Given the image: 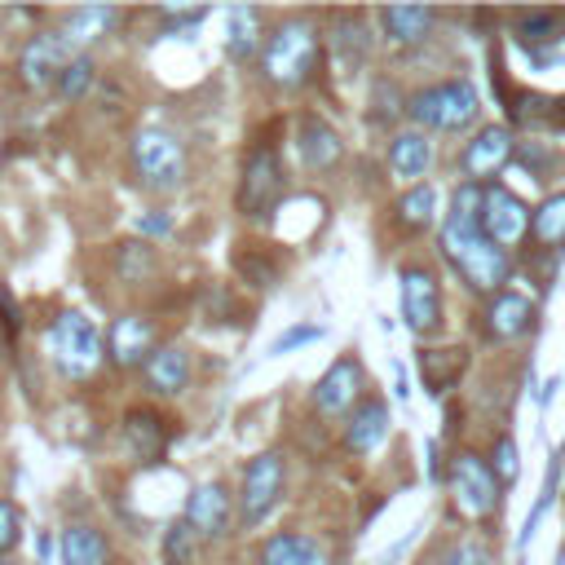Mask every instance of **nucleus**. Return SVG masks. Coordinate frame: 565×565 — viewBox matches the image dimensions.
Returning a JSON list of instances; mask_svg holds the SVG:
<instances>
[{
	"instance_id": "24",
	"label": "nucleus",
	"mask_w": 565,
	"mask_h": 565,
	"mask_svg": "<svg viewBox=\"0 0 565 565\" xmlns=\"http://www.w3.org/2000/svg\"><path fill=\"white\" fill-rule=\"evenodd\" d=\"M62 565H110L106 534L88 521H71L62 530Z\"/></svg>"
},
{
	"instance_id": "19",
	"label": "nucleus",
	"mask_w": 565,
	"mask_h": 565,
	"mask_svg": "<svg viewBox=\"0 0 565 565\" xmlns=\"http://www.w3.org/2000/svg\"><path fill=\"white\" fill-rule=\"evenodd\" d=\"M296 146H300V159H305L309 172H331V168L344 159V141H340V132H335L327 119H318V115H305V119H300Z\"/></svg>"
},
{
	"instance_id": "26",
	"label": "nucleus",
	"mask_w": 565,
	"mask_h": 565,
	"mask_svg": "<svg viewBox=\"0 0 565 565\" xmlns=\"http://www.w3.org/2000/svg\"><path fill=\"white\" fill-rule=\"evenodd\" d=\"M260 565H327V552L309 534H274L260 547Z\"/></svg>"
},
{
	"instance_id": "2",
	"label": "nucleus",
	"mask_w": 565,
	"mask_h": 565,
	"mask_svg": "<svg viewBox=\"0 0 565 565\" xmlns=\"http://www.w3.org/2000/svg\"><path fill=\"white\" fill-rule=\"evenodd\" d=\"M44 353L53 362V371L71 384H84L102 371L106 362V335L97 331V322L79 309H62L49 331H44Z\"/></svg>"
},
{
	"instance_id": "35",
	"label": "nucleus",
	"mask_w": 565,
	"mask_h": 565,
	"mask_svg": "<svg viewBox=\"0 0 565 565\" xmlns=\"http://www.w3.org/2000/svg\"><path fill=\"white\" fill-rule=\"evenodd\" d=\"M18 539H22V512H18L13 499H0V556L13 552Z\"/></svg>"
},
{
	"instance_id": "23",
	"label": "nucleus",
	"mask_w": 565,
	"mask_h": 565,
	"mask_svg": "<svg viewBox=\"0 0 565 565\" xmlns=\"http://www.w3.org/2000/svg\"><path fill=\"white\" fill-rule=\"evenodd\" d=\"M388 433V406L380 397H366L349 411V424H344V446L353 455H366L371 446H380V437Z\"/></svg>"
},
{
	"instance_id": "18",
	"label": "nucleus",
	"mask_w": 565,
	"mask_h": 565,
	"mask_svg": "<svg viewBox=\"0 0 565 565\" xmlns=\"http://www.w3.org/2000/svg\"><path fill=\"white\" fill-rule=\"evenodd\" d=\"M530 322H534V305L521 296V291H499V296H490V305H486V313H481V327H486V335L490 340H516V335H525L530 331Z\"/></svg>"
},
{
	"instance_id": "4",
	"label": "nucleus",
	"mask_w": 565,
	"mask_h": 565,
	"mask_svg": "<svg viewBox=\"0 0 565 565\" xmlns=\"http://www.w3.org/2000/svg\"><path fill=\"white\" fill-rule=\"evenodd\" d=\"M128 163H132V177L154 190V194H172L185 185V172H190V159H185V146L177 132L168 128H137L132 141H128Z\"/></svg>"
},
{
	"instance_id": "9",
	"label": "nucleus",
	"mask_w": 565,
	"mask_h": 565,
	"mask_svg": "<svg viewBox=\"0 0 565 565\" xmlns=\"http://www.w3.org/2000/svg\"><path fill=\"white\" fill-rule=\"evenodd\" d=\"M71 57H75V53L66 49L62 31L53 26V31H35V35H26V40H22L13 71H18L22 88L44 93V88H57V75H62V66H66Z\"/></svg>"
},
{
	"instance_id": "27",
	"label": "nucleus",
	"mask_w": 565,
	"mask_h": 565,
	"mask_svg": "<svg viewBox=\"0 0 565 565\" xmlns=\"http://www.w3.org/2000/svg\"><path fill=\"white\" fill-rule=\"evenodd\" d=\"M428 163H433V146H428L424 132H397L388 141V168H393V177L415 181V177L428 172Z\"/></svg>"
},
{
	"instance_id": "42",
	"label": "nucleus",
	"mask_w": 565,
	"mask_h": 565,
	"mask_svg": "<svg viewBox=\"0 0 565 565\" xmlns=\"http://www.w3.org/2000/svg\"><path fill=\"white\" fill-rule=\"evenodd\" d=\"M556 565H565V543H561V552H556Z\"/></svg>"
},
{
	"instance_id": "12",
	"label": "nucleus",
	"mask_w": 565,
	"mask_h": 565,
	"mask_svg": "<svg viewBox=\"0 0 565 565\" xmlns=\"http://www.w3.org/2000/svg\"><path fill=\"white\" fill-rule=\"evenodd\" d=\"M159 349V327L146 313H119L106 331V362L119 371H137Z\"/></svg>"
},
{
	"instance_id": "5",
	"label": "nucleus",
	"mask_w": 565,
	"mask_h": 565,
	"mask_svg": "<svg viewBox=\"0 0 565 565\" xmlns=\"http://www.w3.org/2000/svg\"><path fill=\"white\" fill-rule=\"evenodd\" d=\"M406 115L433 132H468L481 115V97L468 79H441L433 88H419L406 102Z\"/></svg>"
},
{
	"instance_id": "17",
	"label": "nucleus",
	"mask_w": 565,
	"mask_h": 565,
	"mask_svg": "<svg viewBox=\"0 0 565 565\" xmlns=\"http://www.w3.org/2000/svg\"><path fill=\"white\" fill-rule=\"evenodd\" d=\"M119 9H110V4H79V9H71L66 18H62V40H66V49L71 53H88L102 35H110L115 26H119Z\"/></svg>"
},
{
	"instance_id": "1",
	"label": "nucleus",
	"mask_w": 565,
	"mask_h": 565,
	"mask_svg": "<svg viewBox=\"0 0 565 565\" xmlns=\"http://www.w3.org/2000/svg\"><path fill=\"white\" fill-rule=\"evenodd\" d=\"M481 194L486 185L477 181H459L455 199H450V216L441 225V252L446 260L455 265V274L481 291V296H499L503 282L512 278V252L494 247L486 234H481Z\"/></svg>"
},
{
	"instance_id": "45",
	"label": "nucleus",
	"mask_w": 565,
	"mask_h": 565,
	"mask_svg": "<svg viewBox=\"0 0 565 565\" xmlns=\"http://www.w3.org/2000/svg\"><path fill=\"white\" fill-rule=\"evenodd\" d=\"M0 565H4V561H0Z\"/></svg>"
},
{
	"instance_id": "6",
	"label": "nucleus",
	"mask_w": 565,
	"mask_h": 565,
	"mask_svg": "<svg viewBox=\"0 0 565 565\" xmlns=\"http://www.w3.org/2000/svg\"><path fill=\"white\" fill-rule=\"evenodd\" d=\"M287 194V172H282V159L274 146H256L247 159H243V177H238V212L252 216V221H265L278 199Z\"/></svg>"
},
{
	"instance_id": "43",
	"label": "nucleus",
	"mask_w": 565,
	"mask_h": 565,
	"mask_svg": "<svg viewBox=\"0 0 565 565\" xmlns=\"http://www.w3.org/2000/svg\"><path fill=\"white\" fill-rule=\"evenodd\" d=\"M481 565H494V561H490V556H486V561H481Z\"/></svg>"
},
{
	"instance_id": "16",
	"label": "nucleus",
	"mask_w": 565,
	"mask_h": 565,
	"mask_svg": "<svg viewBox=\"0 0 565 565\" xmlns=\"http://www.w3.org/2000/svg\"><path fill=\"white\" fill-rule=\"evenodd\" d=\"M190 375H194V362H190V353H185L181 344H159V349L150 353V362L141 366L146 388L159 393V397L185 393V388H190Z\"/></svg>"
},
{
	"instance_id": "13",
	"label": "nucleus",
	"mask_w": 565,
	"mask_h": 565,
	"mask_svg": "<svg viewBox=\"0 0 565 565\" xmlns=\"http://www.w3.org/2000/svg\"><path fill=\"white\" fill-rule=\"evenodd\" d=\"M402 318L415 335H433L441 327V287L433 269L424 265L402 269Z\"/></svg>"
},
{
	"instance_id": "3",
	"label": "nucleus",
	"mask_w": 565,
	"mask_h": 565,
	"mask_svg": "<svg viewBox=\"0 0 565 565\" xmlns=\"http://www.w3.org/2000/svg\"><path fill=\"white\" fill-rule=\"evenodd\" d=\"M318 66V31L305 22V18H287L282 26H274L265 35V49H260V71L274 88H300L309 84Z\"/></svg>"
},
{
	"instance_id": "28",
	"label": "nucleus",
	"mask_w": 565,
	"mask_h": 565,
	"mask_svg": "<svg viewBox=\"0 0 565 565\" xmlns=\"http://www.w3.org/2000/svg\"><path fill=\"white\" fill-rule=\"evenodd\" d=\"M530 243H534L539 252L565 247V190H561V194H547V199L530 212Z\"/></svg>"
},
{
	"instance_id": "37",
	"label": "nucleus",
	"mask_w": 565,
	"mask_h": 565,
	"mask_svg": "<svg viewBox=\"0 0 565 565\" xmlns=\"http://www.w3.org/2000/svg\"><path fill=\"white\" fill-rule=\"evenodd\" d=\"M481 561H486V552L477 543H455L437 565H481Z\"/></svg>"
},
{
	"instance_id": "15",
	"label": "nucleus",
	"mask_w": 565,
	"mask_h": 565,
	"mask_svg": "<svg viewBox=\"0 0 565 565\" xmlns=\"http://www.w3.org/2000/svg\"><path fill=\"white\" fill-rule=\"evenodd\" d=\"M358 393H362V366L358 358H335L327 366V375L313 384V406L322 415H344L358 406Z\"/></svg>"
},
{
	"instance_id": "20",
	"label": "nucleus",
	"mask_w": 565,
	"mask_h": 565,
	"mask_svg": "<svg viewBox=\"0 0 565 565\" xmlns=\"http://www.w3.org/2000/svg\"><path fill=\"white\" fill-rule=\"evenodd\" d=\"M124 441L141 463H154L163 455V446H168V419L159 411H150V406H132L124 415Z\"/></svg>"
},
{
	"instance_id": "33",
	"label": "nucleus",
	"mask_w": 565,
	"mask_h": 565,
	"mask_svg": "<svg viewBox=\"0 0 565 565\" xmlns=\"http://www.w3.org/2000/svg\"><path fill=\"white\" fill-rule=\"evenodd\" d=\"M194 543H199V534L185 525V521H172L168 530H163V565H194Z\"/></svg>"
},
{
	"instance_id": "14",
	"label": "nucleus",
	"mask_w": 565,
	"mask_h": 565,
	"mask_svg": "<svg viewBox=\"0 0 565 565\" xmlns=\"http://www.w3.org/2000/svg\"><path fill=\"white\" fill-rule=\"evenodd\" d=\"M199 539H221L225 530H230V521H234V499H230V490L221 486V481H203V486H194L190 490V499H185V516H181Z\"/></svg>"
},
{
	"instance_id": "38",
	"label": "nucleus",
	"mask_w": 565,
	"mask_h": 565,
	"mask_svg": "<svg viewBox=\"0 0 565 565\" xmlns=\"http://www.w3.org/2000/svg\"><path fill=\"white\" fill-rule=\"evenodd\" d=\"M159 18H163L168 26H177V31H181V26L203 22V18H207V9H203V4H194V9H159Z\"/></svg>"
},
{
	"instance_id": "25",
	"label": "nucleus",
	"mask_w": 565,
	"mask_h": 565,
	"mask_svg": "<svg viewBox=\"0 0 565 565\" xmlns=\"http://www.w3.org/2000/svg\"><path fill=\"white\" fill-rule=\"evenodd\" d=\"M468 366V349L463 344H446V349H424L419 353V375L428 393H446Z\"/></svg>"
},
{
	"instance_id": "10",
	"label": "nucleus",
	"mask_w": 565,
	"mask_h": 565,
	"mask_svg": "<svg viewBox=\"0 0 565 565\" xmlns=\"http://www.w3.org/2000/svg\"><path fill=\"white\" fill-rule=\"evenodd\" d=\"M481 234L503 252H512L530 238V207L499 181L486 185V194H481Z\"/></svg>"
},
{
	"instance_id": "30",
	"label": "nucleus",
	"mask_w": 565,
	"mask_h": 565,
	"mask_svg": "<svg viewBox=\"0 0 565 565\" xmlns=\"http://www.w3.org/2000/svg\"><path fill=\"white\" fill-rule=\"evenodd\" d=\"M433 212H437V190L433 185H411L397 203H393V221L402 230H428L433 225Z\"/></svg>"
},
{
	"instance_id": "7",
	"label": "nucleus",
	"mask_w": 565,
	"mask_h": 565,
	"mask_svg": "<svg viewBox=\"0 0 565 565\" xmlns=\"http://www.w3.org/2000/svg\"><path fill=\"white\" fill-rule=\"evenodd\" d=\"M499 490L503 486H499L490 459H481L477 450H459L450 459V494H455V503H459L463 516L486 521L499 508Z\"/></svg>"
},
{
	"instance_id": "11",
	"label": "nucleus",
	"mask_w": 565,
	"mask_h": 565,
	"mask_svg": "<svg viewBox=\"0 0 565 565\" xmlns=\"http://www.w3.org/2000/svg\"><path fill=\"white\" fill-rule=\"evenodd\" d=\"M516 154V141L503 124H490L481 128L472 141H463L459 150V172L463 181H477V185H494V177L508 168V159Z\"/></svg>"
},
{
	"instance_id": "29",
	"label": "nucleus",
	"mask_w": 565,
	"mask_h": 565,
	"mask_svg": "<svg viewBox=\"0 0 565 565\" xmlns=\"http://www.w3.org/2000/svg\"><path fill=\"white\" fill-rule=\"evenodd\" d=\"M512 22H516V40L534 53L561 40V13L556 9H521Z\"/></svg>"
},
{
	"instance_id": "8",
	"label": "nucleus",
	"mask_w": 565,
	"mask_h": 565,
	"mask_svg": "<svg viewBox=\"0 0 565 565\" xmlns=\"http://www.w3.org/2000/svg\"><path fill=\"white\" fill-rule=\"evenodd\" d=\"M282 481H287V468H282V455L278 450H265L247 463L243 472V486H238V521L243 525H260L274 503L282 499Z\"/></svg>"
},
{
	"instance_id": "21",
	"label": "nucleus",
	"mask_w": 565,
	"mask_h": 565,
	"mask_svg": "<svg viewBox=\"0 0 565 565\" xmlns=\"http://www.w3.org/2000/svg\"><path fill=\"white\" fill-rule=\"evenodd\" d=\"M437 13L424 9V4H388L380 9V26H384V40L397 44V49H411V44H424L428 31H433Z\"/></svg>"
},
{
	"instance_id": "36",
	"label": "nucleus",
	"mask_w": 565,
	"mask_h": 565,
	"mask_svg": "<svg viewBox=\"0 0 565 565\" xmlns=\"http://www.w3.org/2000/svg\"><path fill=\"white\" fill-rule=\"evenodd\" d=\"M318 335H322V327H318V322L291 327V331H282V335L269 344V353H287V349H296V344H305V340H318Z\"/></svg>"
},
{
	"instance_id": "40",
	"label": "nucleus",
	"mask_w": 565,
	"mask_h": 565,
	"mask_svg": "<svg viewBox=\"0 0 565 565\" xmlns=\"http://www.w3.org/2000/svg\"><path fill=\"white\" fill-rule=\"evenodd\" d=\"M137 230H141V234H159V238H163V234L172 230V216H168V212H141V216H137Z\"/></svg>"
},
{
	"instance_id": "41",
	"label": "nucleus",
	"mask_w": 565,
	"mask_h": 565,
	"mask_svg": "<svg viewBox=\"0 0 565 565\" xmlns=\"http://www.w3.org/2000/svg\"><path fill=\"white\" fill-rule=\"evenodd\" d=\"M0 322H4V331H9V340H18V327H22V318H18V309H13V296L0 287Z\"/></svg>"
},
{
	"instance_id": "34",
	"label": "nucleus",
	"mask_w": 565,
	"mask_h": 565,
	"mask_svg": "<svg viewBox=\"0 0 565 565\" xmlns=\"http://www.w3.org/2000/svg\"><path fill=\"white\" fill-rule=\"evenodd\" d=\"M494 463V477H499V486H512L516 481V472H521V450H516V441L508 437V433H499L494 437V455H490Z\"/></svg>"
},
{
	"instance_id": "22",
	"label": "nucleus",
	"mask_w": 565,
	"mask_h": 565,
	"mask_svg": "<svg viewBox=\"0 0 565 565\" xmlns=\"http://www.w3.org/2000/svg\"><path fill=\"white\" fill-rule=\"evenodd\" d=\"M265 49V26H260V9L256 4H234L225 13V53L234 62H252Z\"/></svg>"
},
{
	"instance_id": "44",
	"label": "nucleus",
	"mask_w": 565,
	"mask_h": 565,
	"mask_svg": "<svg viewBox=\"0 0 565 565\" xmlns=\"http://www.w3.org/2000/svg\"><path fill=\"white\" fill-rule=\"evenodd\" d=\"M0 366H4V349H0Z\"/></svg>"
},
{
	"instance_id": "32",
	"label": "nucleus",
	"mask_w": 565,
	"mask_h": 565,
	"mask_svg": "<svg viewBox=\"0 0 565 565\" xmlns=\"http://www.w3.org/2000/svg\"><path fill=\"white\" fill-rule=\"evenodd\" d=\"M93 79H97L93 53H75V57L62 66V75H57V97H62V102H79V97H88Z\"/></svg>"
},
{
	"instance_id": "39",
	"label": "nucleus",
	"mask_w": 565,
	"mask_h": 565,
	"mask_svg": "<svg viewBox=\"0 0 565 565\" xmlns=\"http://www.w3.org/2000/svg\"><path fill=\"white\" fill-rule=\"evenodd\" d=\"M238 269L256 282V287H269L274 282V265L269 260H256V256H238Z\"/></svg>"
},
{
	"instance_id": "31",
	"label": "nucleus",
	"mask_w": 565,
	"mask_h": 565,
	"mask_svg": "<svg viewBox=\"0 0 565 565\" xmlns=\"http://www.w3.org/2000/svg\"><path fill=\"white\" fill-rule=\"evenodd\" d=\"M154 269H159V260H154V247H150V243H137V238H132V243H119V247H115V274H119L124 282L137 287V282H146Z\"/></svg>"
}]
</instances>
